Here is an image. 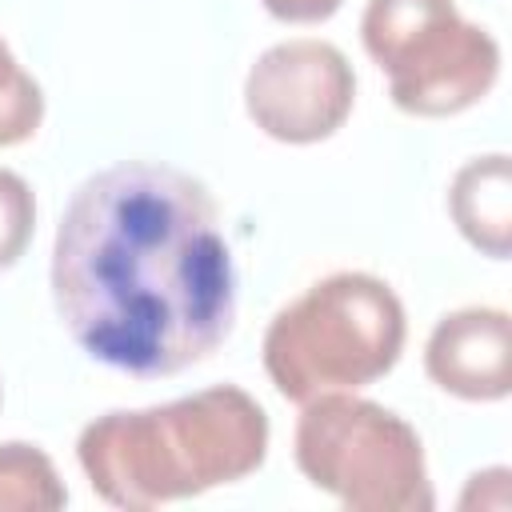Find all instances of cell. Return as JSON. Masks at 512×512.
<instances>
[{
  "instance_id": "obj_1",
  "label": "cell",
  "mask_w": 512,
  "mask_h": 512,
  "mask_svg": "<svg viewBox=\"0 0 512 512\" xmlns=\"http://www.w3.org/2000/svg\"><path fill=\"white\" fill-rule=\"evenodd\" d=\"M52 300L68 336L128 376L208 360L236 320V268L212 192L156 160L88 176L52 240Z\"/></svg>"
},
{
  "instance_id": "obj_2",
  "label": "cell",
  "mask_w": 512,
  "mask_h": 512,
  "mask_svg": "<svg viewBox=\"0 0 512 512\" xmlns=\"http://www.w3.org/2000/svg\"><path fill=\"white\" fill-rule=\"evenodd\" d=\"M268 436L264 408L244 388L216 384L172 404L96 416L76 440V460L104 504L144 512L252 476Z\"/></svg>"
},
{
  "instance_id": "obj_3",
  "label": "cell",
  "mask_w": 512,
  "mask_h": 512,
  "mask_svg": "<svg viewBox=\"0 0 512 512\" xmlns=\"http://www.w3.org/2000/svg\"><path fill=\"white\" fill-rule=\"evenodd\" d=\"M404 336V304L380 276L332 272L272 316L264 372L296 404L324 392H356L396 368Z\"/></svg>"
},
{
  "instance_id": "obj_4",
  "label": "cell",
  "mask_w": 512,
  "mask_h": 512,
  "mask_svg": "<svg viewBox=\"0 0 512 512\" xmlns=\"http://www.w3.org/2000/svg\"><path fill=\"white\" fill-rule=\"evenodd\" d=\"M292 448L304 480L352 512H428L436 504L416 428L384 404L352 392L312 396Z\"/></svg>"
},
{
  "instance_id": "obj_5",
  "label": "cell",
  "mask_w": 512,
  "mask_h": 512,
  "mask_svg": "<svg viewBox=\"0 0 512 512\" xmlns=\"http://www.w3.org/2000/svg\"><path fill=\"white\" fill-rule=\"evenodd\" d=\"M360 40L400 112L440 120L480 104L500 76V44L452 0H368Z\"/></svg>"
},
{
  "instance_id": "obj_6",
  "label": "cell",
  "mask_w": 512,
  "mask_h": 512,
  "mask_svg": "<svg viewBox=\"0 0 512 512\" xmlns=\"http://www.w3.org/2000/svg\"><path fill=\"white\" fill-rule=\"evenodd\" d=\"M356 104L348 56L328 40H284L256 56L244 80L252 124L280 144H320L344 128Z\"/></svg>"
},
{
  "instance_id": "obj_7",
  "label": "cell",
  "mask_w": 512,
  "mask_h": 512,
  "mask_svg": "<svg viewBox=\"0 0 512 512\" xmlns=\"http://www.w3.org/2000/svg\"><path fill=\"white\" fill-rule=\"evenodd\" d=\"M424 368L448 396L492 404L512 392V320L504 308H460L448 312L428 344Z\"/></svg>"
},
{
  "instance_id": "obj_8",
  "label": "cell",
  "mask_w": 512,
  "mask_h": 512,
  "mask_svg": "<svg viewBox=\"0 0 512 512\" xmlns=\"http://www.w3.org/2000/svg\"><path fill=\"white\" fill-rule=\"evenodd\" d=\"M448 212L460 236L492 256L508 260L512 252V164L504 152L468 160L448 188Z\"/></svg>"
},
{
  "instance_id": "obj_9",
  "label": "cell",
  "mask_w": 512,
  "mask_h": 512,
  "mask_svg": "<svg viewBox=\"0 0 512 512\" xmlns=\"http://www.w3.org/2000/svg\"><path fill=\"white\" fill-rule=\"evenodd\" d=\"M68 504V488L36 444H0V512H56Z\"/></svg>"
},
{
  "instance_id": "obj_10",
  "label": "cell",
  "mask_w": 512,
  "mask_h": 512,
  "mask_svg": "<svg viewBox=\"0 0 512 512\" xmlns=\"http://www.w3.org/2000/svg\"><path fill=\"white\" fill-rule=\"evenodd\" d=\"M44 120V96L40 84L16 64L12 48L0 40V148L24 144L36 136Z\"/></svg>"
},
{
  "instance_id": "obj_11",
  "label": "cell",
  "mask_w": 512,
  "mask_h": 512,
  "mask_svg": "<svg viewBox=\"0 0 512 512\" xmlns=\"http://www.w3.org/2000/svg\"><path fill=\"white\" fill-rule=\"evenodd\" d=\"M36 228V196L24 176L0 168V268H12Z\"/></svg>"
},
{
  "instance_id": "obj_12",
  "label": "cell",
  "mask_w": 512,
  "mask_h": 512,
  "mask_svg": "<svg viewBox=\"0 0 512 512\" xmlns=\"http://www.w3.org/2000/svg\"><path fill=\"white\" fill-rule=\"evenodd\" d=\"M508 480H512L508 468L476 472L460 496V508H508Z\"/></svg>"
},
{
  "instance_id": "obj_13",
  "label": "cell",
  "mask_w": 512,
  "mask_h": 512,
  "mask_svg": "<svg viewBox=\"0 0 512 512\" xmlns=\"http://www.w3.org/2000/svg\"><path fill=\"white\" fill-rule=\"evenodd\" d=\"M276 20L284 24H320L328 20L344 0H260Z\"/></svg>"
}]
</instances>
